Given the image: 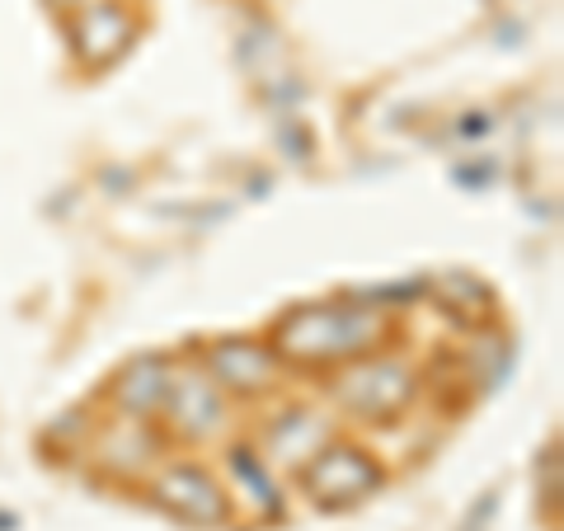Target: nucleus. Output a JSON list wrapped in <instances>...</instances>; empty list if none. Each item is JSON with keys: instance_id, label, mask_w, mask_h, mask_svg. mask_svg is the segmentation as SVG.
I'll list each match as a JSON object with an SVG mask.
<instances>
[{"instance_id": "obj_1", "label": "nucleus", "mask_w": 564, "mask_h": 531, "mask_svg": "<svg viewBox=\"0 0 564 531\" xmlns=\"http://www.w3.org/2000/svg\"><path fill=\"white\" fill-rule=\"evenodd\" d=\"M391 339V315L377 306H296L273 329V353L296 367L377 358Z\"/></svg>"}, {"instance_id": "obj_3", "label": "nucleus", "mask_w": 564, "mask_h": 531, "mask_svg": "<svg viewBox=\"0 0 564 531\" xmlns=\"http://www.w3.org/2000/svg\"><path fill=\"white\" fill-rule=\"evenodd\" d=\"M302 480H306L311 499L321 503V508H348V503L367 499V494L381 485V466L362 447L329 442V447L302 470Z\"/></svg>"}, {"instance_id": "obj_6", "label": "nucleus", "mask_w": 564, "mask_h": 531, "mask_svg": "<svg viewBox=\"0 0 564 531\" xmlns=\"http://www.w3.org/2000/svg\"><path fill=\"white\" fill-rule=\"evenodd\" d=\"M161 410H165L174 433L207 437L226 423V395L207 371H184V377H170V395H165Z\"/></svg>"}, {"instance_id": "obj_9", "label": "nucleus", "mask_w": 564, "mask_h": 531, "mask_svg": "<svg viewBox=\"0 0 564 531\" xmlns=\"http://www.w3.org/2000/svg\"><path fill=\"white\" fill-rule=\"evenodd\" d=\"M170 377H174V371L161 358L132 362L128 371H122V381H118V404H122V410H132L137 419L155 414L165 404V395H170Z\"/></svg>"}, {"instance_id": "obj_4", "label": "nucleus", "mask_w": 564, "mask_h": 531, "mask_svg": "<svg viewBox=\"0 0 564 531\" xmlns=\"http://www.w3.org/2000/svg\"><path fill=\"white\" fill-rule=\"evenodd\" d=\"M132 39H137V24H132V14L122 10L118 0H95V6H80L76 24H70L76 57L90 66V71L113 66L122 52L132 47Z\"/></svg>"}, {"instance_id": "obj_8", "label": "nucleus", "mask_w": 564, "mask_h": 531, "mask_svg": "<svg viewBox=\"0 0 564 531\" xmlns=\"http://www.w3.org/2000/svg\"><path fill=\"white\" fill-rule=\"evenodd\" d=\"M329 442H334V429H329L321 414H311V410L282 414V419L269 423V433H263V447H269L273 462H282V466H302V470L329 447Z\"/></svg>"}, {"instance_id": "obj_10", "label": "nucleus", "mask_w": 564, "mask_h": 531, "mask_svg": "<svg viewBox=\"0 0 564 531\" xmlns=\"http://www.w3.org/2000/svg\"><path fill=\"white\" fill-rule=\"evenodd\" d=\"M52 6H70V0H52Z\"/></svg>"}, {"instance_id": "obj_5", "label": "nucleus", "mask_w": 564, "mask_h": 531, "mask_svg": "<svg viewBox=\"0 0 564 531\" xmlns=\"http://www.w3.org/2000/svg\"><path fill=\"white\" fill-rule=\"evenodd\" d=\"M155 499L188 527H217L231 518V503H226L221 485L198 466H170L161 480H155Z\"/></svg>"}, {"instance_id": "obj_2", "label": "nucleus", "mask_w": 564, "mask_h": 531, "mask_svg": "<svg viewBox=\"0 0 564 531\" xmlns=\"http://www.w3.org/2000/svg\"><path fill=\"white\" fill-rule=\"evenodd\" d=\"M414 391H419L414 371L395 358H362L358 367L334 381V400H339L348 414L372 419V423L395 419L404 404L414 400Z\"/></svg>"}, {"instance_id": "obj_7", "label": "nucleus", "mask_w": 564, "mask_h": 531, "mask_svg": "<svg viewBox=\"0 0 564 531\" xmlns=\"http://www.w3.org/2000/svg\"><path fill=\"white\" fill-rule=\"evenodd\" d=\"M207 377L221 386V391H273L278 386V353L250 344V339H221L207 348Z\"/></svg>"}]
</instances>
